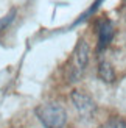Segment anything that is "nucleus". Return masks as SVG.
<instances>
[{
	"label": "nucleus",
	"instance_id": "7",
	"mask_svg": "<svg viewBox=\"0 0 126 128\" xmlns=\"http://www.w3.org/2000/svg\"><path fill=\"white\" fill-rule=\"evenodd\" d=\"M103 2H104V0H95V2H93V3H92V6H90V8H89V10H87V11L84 12V14H81V16H79V19H76V20H75V25H78L79 22H83V20H86V19H87V17H89L90 14H93V12H95V11L98 10V6H100V5H101Z\"/></svg>",
	"mask_w": 126,
	"mask_h": 128
},
{
	"label": "nucleus",
	"instance_id": "2",
	"mask_svg": "<svg viewBox=\"0 0 126 128\" xmlns=\"http://www.w3.org/2000/svg\"><path fill=\"white\" fill-rule=\"evenodd\" d=\"M34 114L37 120L44 125V128H64L67 122V112L59 103L48 102L36 106Z\"/></svg>",
	"mask_w": 126,
	"mask_h": 128
},
{
	"label": "nucleus",
	"instance_id": "3",
	"mask_svg": "<svg viewBox=\"0 0 126 128\" xmlns=\"http://www.w3.org/2000/svg\"><path fill=\"white\" fill-rule=\"evenodd\" d=\"M72 103H73L75 110H76L78 116L81 119H92V116L97 111V103L84 91H73L72 92Z\"/></svg>",
	"mask_w": 126,
	"mask_h": 128
},
{
	"label": "nucleus",
	"instance_id": "4",
	"mask_svg": "<svg viewBox=\"0 0 126 128\" xmlns=\"http://www.w3.org/2000/svg\"><path fill=\"white\" fill-rule=\"evenodd\" d=\"M97 34H98V50L101 52L106 47H109V44L115 36V27L111 19L108 17L100 19L97 24Z\"/></svg>",
	"mask_w": 126,
	"mask_h": 128
},
{
	"label": "nucleus",
	"instance_id": "6",
	"mask_svg": "<svg viewBox=\"0 0 126 128\" xmlns=\"http://www.w3.org/2000/svg\"><path fill=\"white\" fill-rule=\"evenodd\" d=\"M98 128H126V122L120 117H114V119L106 120V122L101 124Z\"/></svg>",
	"mask_w": 126,
	"mask_h": 128
},
{
	"label": "nucleus",
	"instance_id": "9",
	"mask_svg": "<svg viewBox=\"0 0 126 128\" xmlns=\"http://www.w3.org/2000/svg\"><path fill=\"white\" fill-rule=\"evenodd\" d=\"M125 8H126V0H125Z\"/></svg>",
	"mask_w": 126,
	"mask_h": 128
},
{
	"label": "nucleus",
	"instance_id": "8",
	"mask_svg": "<svg viewBox=\"0 0 126 128\" xmlns=\"http://www.w3.org/2000/svg\"><path fill=\"white\" fill-rule=\"evenodd\" d=\"M14 14H16V10H12L8 16H5V17L0 19V31H2L5 27H8V25L12 22V19H14Z\"/></svg>",
	"mask_w": 126,
	"mask_h": 128
},
{
	"label": "nucleus",
	"instance_id": "5",
	"mask_svg": "<svg viewBox=\"0 0 126 128\" xmlns=\"http://www.w3.org/2000/svg\"><path fill=\"white\" fill-rule=\"evenodd\" d=\"M98 76L101 78L104 83H114L115 80V70L111 66L109 61L101 60L98 64Z\"/></svg>",
	"mask_w": 126,
	"mask_h": 128
},
{
	"label": "nucleus",
	"instance_id": "1",
	"mask_svg": "<svg viewBox=\"0 0 126 128\" xmlns=\"http://www.w3.org/2000/svg\"><path fill=\"white\" fill-rule=\"evenodd\" d=\"M89 55H90V47L86 42V39H78L75 46L70 61L67 64V81L68 83H76L81 80L84 70L89 64Z\"/></svg>",
	"mask_w": 126,
	"mask_h": 128
}]
</instances>
